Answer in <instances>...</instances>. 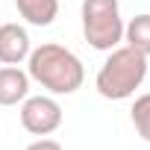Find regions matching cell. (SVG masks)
Masks as SVG:
<instances>
[{
  "instance_id": "6da1fadb",
  "label": "cell",
  "mask_w": 150,
  "mask_h": 150,
  "mask_svg": "<svg viewBox=\"0 0 150 150\" xmlns=\"http://www.w3.org/2000/svg\"><path fill=\"white\" fill-rule=\"evenodd\" d=\"M30 77L53 94H71L83 86V62L62 44H41L30 53Z\"/></svg>"
},
{
  "instance_id": "7a4b0ae2",
  "label": "cell",
  "mask_w": 150,
  "mask_h": 150,
  "mask_svg": "<svg viewBox=\"0 0 150 150\" xmlns=\"http://www.w3.org/2000/svg\"><path fill=\"white\" fill-rule=\"evenodd\" d=\"M144 74H147V56L129 44L118 47L97 74V91L109 100H124L141 86Z\"/></svg>"
},
{
  "instance_id": "3957f363",
  "label": "cell",
  "mask_w": 150,
  "mask_h": 150,
  "mask_svg": "<svg viewBox=\"0 0 150 150\" xmlns=\"http://www.w3.org/2000/svg\"><path fill=\"white\" fill-rule=\"evenodd\" d=\"M83 33L94 50H112L124 38L118 0H83Z\"/></svg>"
},
{
  "instance_id": "277c9868",
  "label": "cell",
  "mask_w": 150,
  "mask_h": 150,
  "mask_svg": "<svg viewBox=\"0 0 150 150\" xmlns=\"http://www.w3.org/2000/svg\"><path fill=\"white\" fill-rule=\"evenodd\" d=\"M21 124L33 135H50L62 124V106L53 97H30L21 106Z\"/></svg>"
},
{
  "instance_id": "5b68a950",
  "label": "cell",
  "mask_w": 150,
  "mask_h": 150,
  "mask_svg": "<svg viewBox=\"0 0 150 150\" xmlns=\"http://www.w3.org/2000/svg\"><path fill=\"white\" fill-rule=\"evenodd\" d=\"M30 56V35L18 24H3L0 27V62L3 65H18L21 59Z\"/></svg>"
},
{
  "instance_id": "8992f818",
  "label": "cell",
  "mask_w": 150,
  "mask_h": 150,
  "mask_svg": "<svg viewBox=\"0 0 150 150\" xmlns=\"http://www.w3.org/2000/svg\"><path fill=\"white\" fill-rule=\"evenodd\" d=\"M27 88H30V77L21 68L15 65L0 68V106H15L18 100L27 97Z\"/></svg>"
},
{
  "instance_id": "52a82bcc",
  "label": "cell",
  "mask_w": 150,
  "mask_h": 150,
  "mask_svg": "<svg viewBox=\"0 0 150 150\" xmlns=\"http://www.w3.org/2000/svg\"><path fill=\"white\" fill-rule=\"evenodd\" d=\"M15 6L21 18H27L35 27H47L59 15V0H15Z\"/></svg>"
},
{
  "instance_id": "ba28073f",
  "label": "cell",
  "mask_w": 150,
  "mask_h": 150,
  "mask_svg": "<svg viewBox=\"0 0 150 150\" xmlns=\"http://www.w3.org/2000/svg\"><path fill=\"white\" fill-rule=\"evenodd\" d=\"M124 35H127V44L129 47H135L138 53L150 56V15H135L124 27Z\"/></svg>"
},
{
  "instance_id": "9c48e42d",
  "label": "cell",
  "mask_w": 150,
  "mask_h": 150,
  "mask_svg": "<svg viewBox=\"0 0 150 150\" xmlns=\"http://www.w3.org/2000/svg\"><path fill=\"white\" fill-rule=\"evenodd\" d=\"M132 124H135L138 135L144 141H150V94L135 97V103H132Z\"/></svg>"
},
{
  "instance_id": "30bf717a",
  "label": "cell",
  "mask_w": 150,
  "mask_h": 150,
  "mask_svg": "<svg viewBox=\"0 0 150 150\" xmlns=\"http://www.w3.org/2000/svg\"><path fill=\"white\" fill-rule=\"evenodd\" d=\"M27 150H62V144L53 141V138H38V141H33Z\"/></svg>"
}]
</instances>
